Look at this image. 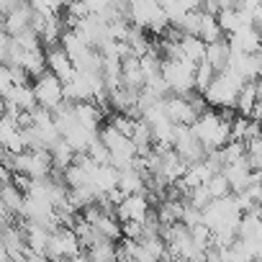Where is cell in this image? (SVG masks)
<instances>
[{
    "mask_svg": "<svg viewBox=\"0 0 262 262\" xmlns=\"http://www.w3.org/2000/svg\"><path fill=\"white\" fill-rule=\"evenodd\" d=\"M31 13H34L31 3H29V0H24V3H21L18 8H13L8 16H3V31H6V34H11V36L21 34L24 29H29Z\"/></svg>",
    "mask_w": 262,
    "mask_h": 262,
    "instance_id": "obj_12",
    "label": "cell"
},
{
    "mask_svg": "<svg viewBox=\"0 0 262 262\" xmlns=\"http://www.w3.org/2000/svg\"><path fill=\"white\" fill-rule=\"evenodd\" d=\"M180 59H190V62H201L203 54H206V41L201 36H193V34H183L180 36Z\"/></svg>",
    "mask_w": 262,
    "mask_h": 262,
    "instance_id": "obj_19",
    "label": "cell"
},
{
    "mask_svg": "<svg viewBox=\"0 0 262 262\" xmlns=\"http://www.w3.org/2000/svg\"><path fill=\"white\" fill-rule=\"evenodd\" d=\"M88 252H85V257L88 259H116L118 257V242H111V239H103V236H98L90 247H85Z\"/></svg>",
    "mask_w": 262,
    "mask_h": 262,
    "instance_id": "obj_22",
    "label": "cell"
},
{
    "mask_svg": "<svg viewBox=\"0 0 262 262\" xmlns=\"http://www.w3.org/2000/svg\"><path fill=\"white\" fill-rule=\"evenodd\" d=\"M221 26H219V21H216V13H203L201 11V24H198V34L195 36H201L206 44L208 41H216V39H221Z\"/></svg>",
    "mask_w": 262,
    "mask_h": 262,
    "instance_id": "obj_27",
    "label": "cell"
},
{
    "mask_svg": "<svg viewBox=\"0 0 262 262\" xmlns=\"http://www.w3.org/2000/svg\"><path fill=\"white\" fill-rule=\"evenodd\" d=\"M31 8L44 13V16H54V13H62L64 8V0H29Z\"/></svg>",
    "mask_w": 262,
    "mask_h": 262,
    "instance_id": "obj_33",
    "label": "cell"
},
{
    "mask_svg": "<svg viewBox=\"0 0 262 262\" xmlns=\"http://www.w3.org/2000/svg\"><path fill=\"white\" fill-rule=\"evenodd\" d=\"M0 29H3V13H0Z\"/></svg>",
    "mask_w": 262,
    "mask_h": 262,
    "instance_id": "obj_44",
    "label": "cell"
},
{
    "mask_svg": "<svg viewBox=\"0 0 262 262\" xmlns=\"http://www.w3.org/2000/svg\"><path fill=\"white\" fill-rule=\"evenodd\" d=\"M31 90H34V98H36V103L39 105H44V108H57L59 105V100L64 98L62 95V80L57 77V75H52L49 70H44L41 75H36L34 77V82H31Z\"/></svg>",
    "mask_w": 262,
    "mask_h": 262,
    "instance_id": "obj_4",
    "label": "cell"
},
{
    "mask_svg": "<svg viewBox=\"0 0 262 262\" xmlns=\"http://www.w3.org/2000/svg\"><path fill=\"white\" fill-rule=\"evenodd\" d=\"M44 254H47V259H62V257L80 259V257H85V252H80V242H77L72 226L52 229L49 239H47V247H44Z\"/></svg>",
    "mask_w": 262,
    "mask_h": 262,
    "instance_id": "obj_2",
    "label": "cell"
},
{
    "mask_svg": "<svg viewBox=\"0 0 262 262\" xmlns=\"http://www.w3.org/2000/svg\"><path fill=\"white\" fill-rule=\"evenodd\" d=\"M85 155H88V157H90L95 165H103V162H108V160H111V152H108V147H105V144H103L98 137H95V139L88 144Z\"/></svg>",
    "mask_w": 262,
    "mask_h": 262,
    "instance_id": "obj_32",
    "label": "cell"
},
{
    "mask_svg": "<svg viewBox=\"0 0 262 262\" xmlns=\"http://www.w3.org/2000/svg\"><path fill=\"white\" fill-rule=\"evenodd\" d=\"M11 85H13V77H11V67L0 62V95H3V93H8V90H11Z\"/></svg>",
    "mask_w": 262,
    "mask_h": 262,
    "instance_id": "obj_36",
    "label": "cell"
},
{
    "mask_svg": "<svg viewBox=\"0 0 262 262\" xmlns=\"http://www.w3.org/2000/svg\"><path fill=\"white\" fill-rule=\"evenodd\" d=\"M49 155H52V172H62L67 165H72V160H75V149L64 142V139H59L52 149H49Z\"/></svg>",
    "mask_w": 262,
    "mask_h": 262,
    "instance_id": "obj_25",
    "label": "cell"
},
{
    "mask_svg": "<svg viewBox=\"0 0 262 262\" xmlns=\"http://www.w3.org/2000/svg\"><path fill=\"white\" fill-rule=\"evenodd\" d=\"M3 98L11 100V103H16L18 111H31V108L36 105V98H34L31 82H26V85H11V90L3 93Z\"/></svg>",
    "mask_w": 262,
    "mask_h": 262,
    "instance_id": "obj_21",
    "label": "cell"
},
{
    "mask_svg": "<svg viewBox=\"0 0 262 262\" xmlns=\"http://www.w3.org/2000/svg\"><path fill=\"white\" fill-rule=\"evenodd\" d=\"M8 49H11V34H6L3 29H0V62L3 64L8 59Z\"/></svg>",
    "mask_w": 262,
    "mask_h": 262,
    "instance_id": "obj_37",
    "label": "cell"
},
{
    "mask_svg": "<svg viewBox=\"0 0 262 262\" xmlns=\"http://www.w3.org/2000/svg\"><path fill=\"white\" fill-rule=\"evenodd\" d=\"M13 41H16L24 52H31V49H39V47H41V39H39V34H36L34 29H24L21 34L13 36Z\"/></svg>",
    "mask_w": 262,
    "mask_h": 262,
    "instance_id": "obj_31",
    "label": "cell"
},
{
    "mask_svg": "<svg viewBox=\"0 0 262 262\" xmlns=\"http://www.w3.org/2000/svg\"><path fill=\"white\" fill-rule=\"evenodd\" d=\"M203 13H219V0H201V8Z\"/></svg>",
    "mask_w": 262,
    "mask_h": 262,
    "instance_id": "obj_40",
    "label": "cell"
},
{
    "mask_svg": "<svg viewBox=\"0 0 262 262\" xmlns=\"http://www.w3.org/2000/svg\"><path fill=\"white\" fill-rule=\"evenodd\" d=\"M95 137H98V131H95V128H88V126H82V123H77V121L64 131V134H62V139H64L75 152H85L88 144H90Z\"/></svg>",
    "mask_w": 262,
    "mask_h": 262,
    "instance_id": "obj_14",
    "label": "cell"
},
{
    "mask_svg": "<svg viewBox=\"0 0 262 262\" xmlns=\"http://www.w3.org/2000/svg\"><path fill=\"white\" fill-rule=\"evenodd\" d=\"M216 21H219V26H221L224 34H231V31H236L242 26H252L249 24V16L242 13V11H236V8H219Z\"/></svg>",
    "mask_w": 262,
    "mask_h": 262,
    "instance_id": "obj_18",
    "label": "cell"
},
{
    "mask_svg": "<svg viewBox=\"0 0 262 262\" xmlns=\"http://www.w3.org/2000/svg\"><path fill=\"white\" fill-rule=\"evenodd\" d=\"M203 185H206V190H208V195H211V198H221V195H229V193H231L229 180L224 178V172H213Z\"/></svg>",
    "mask_w": 262,
    "mask_h": 262,
    "instance_id": "obj_29",
    "label": "cell"
},
{
    "mask_svg": "<svg viewBox=\"0 0 262 262\" xmlns=\"http://www.w3.org/2000/svg\"><path fill=\"white\" fill-rule=\"evenodd\" d=\"M24 3V0H0V13H3V16H8L13 8H18Z\"/></svg>",
    "mask_w": 262,
    "mask_h": 262,
    "instance_id": "obj_39",
    "label": "cell"
},
{
    "mask_svg": "<svg viewBox=\"0 0 262 262\" xmlns=\"http://www.w3.org/2000/svg\"><path fill=\"white\" fill-rule=\"evenodd\" d=\"M72 113H75V121L77 123H82L88 128H95V131H98V126L105 118V113L93 100H77V103H72Z\"/></svg>",
    "mask_w": 262,
    "mask_h": 262,
    "instance_id": "obj_13",
    "label": "cell"
},
{
    "mask_svg": "<svg viewBox=\"0 0 262 262\" xmlns=\"http://www.w3.org/2000/svg\"><path fill=\"white\" fill-rule=\"evenodd\" d=\"M213 75H216V70H213L206 59H201V62L195 64V70H193V88H195L198 93H203V90L208 88V82L213 80Z\"/></svg>",
    "mask_w": 262,
    "mask_h": 262,
    "instance_id": "obj_28",
    "label": "cell"
},
{
    "mask_svg": "<svg viewBox=\"0 0 262 262\" xmlns=\"http://www.w3.org/2000/svg\"><path fill=\"white\" fill-rule=\"evenodd\" d=\"M198 62H190V59H162V77L170 88V93H178V95H185L193 90V70H195Z\"/></svg>",
    "mask_w": 262,
    "mask_h": 262,
    "instance_id": "obj_3",
    "label": "cell"
},
{
    "mask_svg": "<svg viewBox=\"0 0 262 262\" xmlns=\"http://www.w3.org/2000/svg\"><path fill=\"white\" fill-rule=\"evenodd\" d=\"M93 229L103 239H111V242H118L121 239V221L116 219V213H100L98 221L93 224Z\"/></svg>",
    "mask_w": 262,
    "mask_h": 262,
    "instance_id": "obj_23",
    "label": "cell"
},
{
    "mask_svg": "<svg viewBox=\"0 0 262 262\" xmlns=\"http://www.w3.org/2000/svg\"><path fill=\"white\" fill-rule=\"evenodd\" d=\"M162 13V6L157 0H128V11H126V18L139 26V29H147L152 18H157Z\"/></svg>",
    "mask_w": 262,
    "mask_h": 262,
    "instance_id": "obj_9",
    "label": "cell"
},
{
    "mask_svg": "<svg viewBox=\"0 0 262 262\" xmlns=\"http://www.w3.org/2000/svg\"><path fill=\"white\" fill-rule=\"evenodd\" d=\"M190 131L193 137L203 144V149H219L224 147L229 139H231V128H229V118L221 116V113H213V111H201L195 116V121L190 123Z\"/></svg>",
    "mask_w": 262,
    "mask_h": 262,
    "instance_id": "obj_1",
    "label": "cell"
},
{
    "mask_svg": "<svg viewBox=\"0 0 262 262\" xmlns=\"http://www.w3.org/2000/svg\"><path fill=\"white\" fill-rule=\"evenodd\" d=\"M134 121H137V118H131L128 113H121V111H111V118H108V123H111L116 131H121V134H126V137H131Z\"/></svg>",
    "mask_w": 262,
    "mask_h": 262,
    "instance_id": "obj_30",
    "label": "cell"
},
{
    "mask_svg": "<svg viewBox=\"0 0 262 262\" xmlns=\"http://www.w3.org/2000/svg\"><path fill=\"white\" fill-rule=\"evenodd\" d=\"M221 172H224V178L229 180L231 193H239V190H244L252 180H259V170H249V165L244 162V157L236 160V162H226V165L221 167Z\"/></svg>",
    "mask_w": 262,
    "mask_h": 262,
    "instance_id": "obj_7",
    "label": "cell"
},
{
    "mask_svg": "<svg viewBox=\"0 0 262 262\" xmlns=\"http://www.w3.org/2000/svg\"><path fill=\"white\" fill-rule=\"evenodd\" d=\"M121 85H126L131 90H142L144 75H142V67H139V57L121 59Z\"/></svg>",
    "mask_w": 262,
    "mask_h": 262,
    "instance_id": "obj_16",
    "label": "cell"
},
{
    "mask_svg": "<svg viewBox=\"0 0 262 262\" xmlns=\"http://www.w3.org/2000/svg\"><path fill=\"white\" fill-rule=\"evenodd\" d=\"M229 47H231V52H247V54L259 52V29L242 26V29L231 31L229 34Z\"/></svg>",
    "mask_w": 262,
    "mask_h": 262,
    "instance_id": "obj_10",
    "label": "cell"
},
{
    "mask_svg": "<svg viewBox=\"0 0 262 262\" xmlns=\"http://www.w3.org/2000/svg\"><path fill=\"white\" fill-rule=\"evenodd\" d=\"M236 0H219V8H234Z\"/></svg>",
    "mask_w": 262,
    "mask_h": 262,
    "instance_id": "obj_42",
    "label": "cell"
},
{
    "mask_svg": "<svg viewBox=\"0 0 262 262\" xmlns=\"http://www.w3.org/2000/svg\"><path fill=\"white\" fill-rule=\"evenodd\" d=\"M162 103V111H165V116L172 121V123H193L195 121V111H193V105L188 103V98L185 95H178V93H170L167 98H162L160 100Z\"/></svg>",
    "mask_w": 262,
    "mask_h": 262,
    "instance_id": "obj_6",
    "label": "cell"
},
{
    "mask_svg": "<svg viewBox=\"0 0 262 262\" xmlns=\"http://www.w3.org/2000/svg\"><path fill=\"white\" fill-rule=\"evenodd\" d=\"M229 54H231V47H229V41L221 36V39H216V41H208V44H206V54H203V59H206V62L219 72V70H224V67H226Z\"/></svg>",
    "mask_w": 262,
    "mask_h": 262,
    "instance_id": "obj_15",
    "label": "cell"
},
{
    "mask_svg": "<svg viewBox=\"0 0 262 262\" xmlns=\"http://www.w3.org/2000/svg\"><path fill=\"white\" fill-rule=\"evenodd\" d=\"M18 67H24L26 70V75L34 80L36 75H41L44 70H47V57H44V47H39V49H31V52H24V57H21V64Z\"/></svg>",
    "mask_w": 262,
    "mask_h": 262,
    "instance_id": "obj_24",
    "label": "cell"
},
{
    "mask_svg": "<svg viewBox=\"0 0 262 262\" xmlns=\"http://www.w3.org/2000/svg\"><path fill=\"white\" fill-rule=\"evenodd\" d=\"M188 231H190V239H193V242H195L198 247H203V249H206V247L211 244V229H208V226H206L203 221L193 224V226H190Z\"/></svg>",
    "mask_w": 262,
    "mask_h": 262,
    "instance_id": "obj_35",
    "label": "cell"
},
{
    "mask_svg": "<svg viewBox=\"0 0 262 262\" xmlns=\"http://www.w3.org/2000/svg\"><path fill=\"white\" fill-rule=\"evenodd\" d=\"M198 221H203V216H201V208L198 206H193L190 201H183V211H180V224L183 226H193V224H198Z\"/></svg>",
    "mask_w": 262,
    "mask_h": 262,
    "instance_id": "obj_34",
    "label": "cell"
},
{
    "mask_svg": "<svg viewBox=\"0 0 262 262\" xmlns=\"http://www.w3.org/2000/svg\"><path fill=\"white\" fill-rule=\"evenodd\" d=\"M24 195L26 193H21L11 180L8 183H3V185H0V203H3L13 216H18V211H21V203H24Z\"/></svg>",
    "mask_w": 262,
    "mask_h": 262,
    "instance_id": "obj_26",
    "label": "cell"
},
{
    "mask_svg": "<svg viewBox=\"0 0 262 262\" xmlns=\"http://www.w3.org/2000/svg\"><path fill=\"white\" fill-rule=\"evenodd\" d=\"M116 188L121 190V193H147L144 190V178H142V172L137 170V167H121L118 170V183H116Z\"/></svg>",
    "mask_w": 262,
    "mask_h": 262,
    "instance_id": "obj_17",
    "label": "cell"
},
{
    "mask_svg": "<svg viewBox=\"0 0 262 262\" xmlns=\"http://www.w3.org/2000/svg\"><path fill=\"white\" fill-rule=\"evenodd\" d=\"M82 3L88 6V11H90V13H100L103 8H108V6H111V0H82Z\"/></svg>",
    "mask_w": 262,
    "mask_h": 262,
    "instance_id": "obj_38",
    "label": "cell"
},
{
    "mask_svg": "<svg viewBox=\"0 0 262 262\" xmlns=\"http://www.w3.org/2000/svg\"><path fill=\"white\" fill-rule=\"evenodd\" d=\"M44 57H47V70H49L52 75H57L62 82H67V80H72V77L77 75L72 59L64 54V49H62L59 44L47 47V49H44Z\"/></svg>",
    "mask_w": 262,
    "mask_h": 262,
    "instance_id": "obj_8",
    "label": "cell"
},
{
    "mask_svg": "<svg viewBox=\"0 0 262 262\" xmlns=\"http://www.w3.org/2000/svg\"><path fill=\"white\" fill-rule=\"evenodd\" d=\"M88 183H90L98 193H108V190L116 188V183H118V167H113L111 162L95 165L93 172L88 175Z\"/></svg>",
    "mask_w": 262,
    "mask_h": 262,
    "instance_id": "obj_11",
    "label": "cell"
},
{
    "mask_svg": "<svg viewBox=\"0 0 262 262\" xmlns=\"http://www.w3.org/2000/svg\"><path fill=\"white\" fill-rule=\"evenodd\" d=\"M6 111V100H3V95H0V113Z\"/></svg>",
    "mask_w": 262,
    "mask_h": 262,
    "instance_id": "obj_43",
    "label": "cell"
},
{
    "mask_svg": "<svg viewBox=\"0 0 262 262\" xmlns=\"http://www.w3.org/2000/svg\"><path fill=\"white\" fill-rule=\"evenodd\" d=\"M180 3H183L185 11H198L201 8V0H180Z\"/></svg>",
    "mask_w": 262,
    "mask_h": 262,
    "instance_id": "obj_41",
    "label": "cell"
},
{
    "mask_svg": "<svg viewBox=\"0 0 262 262\" xmlns=\"http://www.w3.org/2000/svg\"><path fill=\"white\" fill-rule=\"evenodd\" d=\"M149 206H152V203L147 201V193H126V195L116 203L113 213H116V219H118V221H126V219L142 221V219L147 216Z\"/></svg>",
    "mask_w": 262,
    "mask_h": 262,
    "instance_id": "obj_5",
    "label": "cell"
},
{
    "mask_svg": "<svg viewBox=\"0 0 262 262\" xmlns=\"http://www.w3.org/2000/svg\"><path fill=\"white\" fill-rule=\"evenodd\" d=\"M59 47L64 49V54H67L72 62H75L77 57H82L85 49H88L85 39H82L75 29H64V31H62V36H59Z\"/></svg>",
    "mask_w": 262,
    "mask_h": 262,
    "instance_id": "obj_20",
    "label": "cell"
}]
</instances>
